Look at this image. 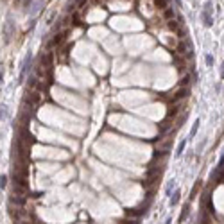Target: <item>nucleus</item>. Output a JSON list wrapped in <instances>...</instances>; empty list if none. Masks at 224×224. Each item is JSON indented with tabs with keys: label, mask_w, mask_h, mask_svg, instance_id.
Here are the masks:
<instances>
[{
	"label": "nucleus",
	"mask_w": 224,
	"mask_h": 224,
	"mask_svg": "<svg viewBox=\"0 0 224 224\" xmlns=\"http://www.w3.org/2000/svg\"><path fill=\"white\" fill-rule=\"evenodd\" d=\"M154 5L158 9H165L167 7V0H154Z\"/></svg>",
	"instance_id": "17"
},
{
	"label": "nucleus",
	"mask_w": 224,
	"mask_h": 224,
	"mask_svg": "<svg viewBox=\"0 0 224 224\" xmlns=\"http://www.w3.org/2000/svg\"><path fill=\"white\" fill-rule=\"evenodd\" d=\"M68 32H70V31H61V32H56V34H54V38L50 40V43H48V47H59V45H63V43L66 41Z\"/></svg>",
	"instance_id": "4"
},
{
	"label": "nucleus",
	"mask_w": 224,
	"mask_h": 224,
	"mask_svg": "<svg viewBox=\"0 0 224 224\" xmlns=\"http://www.w3.org/2000/svg\"><path fill=\"white\" fill-rule=\"evenodd\" d=\"M2 120H5V106L4 104H0V122Z\"/></svg>",
	"instance_id": "20"
},
{
	"label": "nucleus",
	"mask_w": 224,
	"mask_h": 224,
	"mask_svg": "<svg viewBox=\"0 0 224 224\" xmlns=\"http://www.w3.org/2000/svg\"><path fill=\"white\" fill-rule=\"evenodd\" d=\"M206 65H208V66H212V65H213V56H210V54L206 56Z\"/></svg>",
	"instance_id": "21"
},
{
	"label": "nucleus",
	"mask_w": 224,
	"mask_h": 224,
	"mask_svg": "<svg viewBox=\"0 0 224 224\" xmlns=\"http://www.w3.org/2000/svg\"><path fill=\"white\" fill-rule=\"evenodd\" d=\"M179 199H181V190L176 188L174 194H170V197H169V204H170V206H176V204L179 203Z\"/></svg>",
	"instance_id": "8"
},
{
	"label": "nucleus",
	"mask_w": 224,
	"mask_h": 224,
	"mask_svg": "<svg viewBox=\"0 0 224 224\" xmlns=\"http://www.w3.org/2000/svg\"><path fill=\"white\" fill-rule=\"evenodd\" d=\"M186 97H188V88L181 86V88L172 95V104H178L179 101H183V99H186Z\"/></svg>",
	"instance_id": "7"
},
{
	"label": "nucleus",
	"mask_w": 224,
	"mask_h": 224,
	"mask_svg": "<svg viewBox=\"0 0 224 224\" xmlns=\"http://www.w3.org/2000/svg\"><path fill=\"white\" fill-rule=\"evenodd\" d=\"M25 203H27V196H16V194H11L9 196V204H15L18 208H23Z\"/></svg>",
	"instance_id": "6"
},
{
	"label": "nucleus",
	"mask_w": 224,
	"mask_h": 224,
	"mask_svg": "<svg viewBox=\"0 0 224 224\" xmlns=\"http://www.w3.org/2000/svg\"><path fill=\"white\" fill-rule=\"evenodd\" d=\"M165 224H172V219H170V217H169V219H167V221H165Z\"/></svg>",
	"instance_id": "23"
},
{
	"label": "nucleus",
	"mask_w": 224,
	"mask_h": 224,
	"mask_svg": "<svg viewBox=\"0 0 224 224\" xmlns=\"http://www.w3.org/2000/svg\"><path fill=\"white\" fill-rule=\"evenodd\" d=\"M185 145H186V140H181V142H179V145H178V151H176V158H179V156L183 154Z\"/></svg>",
	"instance_id": "13"
},
{
	"label": "nucleus",
	"mask_w": 224,
	"mask_h": 224,
	"mask_svg": "<svg viewBox=\"0 0 224 224\" xmlns=\"http://www.w3.org/2000/svg\"><path fill=\"white\" fill-rule=\"evenodd\" d=\"M188 215H190V206H188V204H185L183 210H181V215H179V222H183Z\"/></svg>",
	"instance_id": "12"
},
{
	"label": "nucleus",
	"mask_w": 224,
	"mask_h": 224,
	"mask_svg": "<svg viewBox=\"0 0 224 224\" xmlns=\"http://www.w3.org/2000/svg\"><path fill=\"white\" fill-rule=\"evenodd\" d=\"M174 15H176V13H174V9H172V7H165V9H163V18H165L167 22L174 20Z\"/></svg>",
	"instance_id": "10"
},
{
	"label": "nucleus",
	"mask_w": 224,
	"mask_h": 224,
	"mask_svg": "<svg viewBox=\"0 0 224 224\" xmlns=\"http://www.w3.org/2000/svg\"><path fill=\"white\" fill-rule=\"evenodd\" d=\"M186 117H188V111H183V113H181V117L178 119V124H176V125H178V127H181V125H183V122H185V119H186Z\"/></svg>",
	"instance_id": "16"
},
{
	"label": "nucleus",
	"mask_w": 224,
	"mask_h": 224,
	"mask_svg": "<svg viewBox=\"0 0 224 224\" xmlns=\"http://www.w3.org/2000/svg\"><path fill=\"white\" fill-rule=\"evenodd\" d=\"M167 27H169V31H172V32H179V31H181L179 22H176V20H169L167 22Z\"/></svg>",
	"instance_id": "9"
},
{
	"label": "nucleus",
	"mask_w": 224,
	"mask_h": 224,
	"mask_svg": "<svg viewBox=\"0 0 224 224\" xmlns=\"http://www.w3.org/2000/svg\"><path fill=\"white\" fill-rule=\"evenodd\" d=\"M201 16H203V23L206 27H212L213 20H212V2H206L204 4V9L201 11Z\"/></svg>",
	"instance_id": "2"
},
{
	"label": "nucleus",
	"mask_w": 224,
	"mask_h": 224,
	"mask_svg": "<svg viewBox=\"0 0 224 224\" xmlns=\"http://www.w3.org/2000/svg\"><path fill=\"white\" fill-rule=\"evenodd\" d=\"M31 59H32V56H31V54H27V56H25V59H23V63H22L20 81H18V82H23V81H25V77H27V70H29V66H31Z\"/></svg>",
	"instance_id": "5"
},
{
	"label": "nucleus",
	"mask_w": 224,
	"mask_h": 224,
	"mask_svg": "<svg viewBox=\"0 0 224 224\" xmlns=\"http://www.w3.org/2000/svg\"><path fill=\"white\" fill-rule=\"evenodd\" d=\"M5 186H7V176H5V174H2V176H0V188L4 190Z\"/></svg>",
	"instance_id": "18"
},
{
	"label": "nucleus",
	"mask_w": 224,
	"mask_h": 224,
	"mask_svg": "<svg viewBox=\"0 0 224 224\" xmlns=\"http://www.w3.org/2000/svg\"><path fill=\"white\" fill-rule=\"evenodd\" d=\"M16 140L22 142L25 147H29V149H31V145L34 143V138H32V135L29 133L27 127H20V129H18V138H16Z\"/></svg>",
	"instance_id": "1"
},
{
	"label": "nucleus",
	"mask_w": 224,
	"mask_h": 224,
	"mask_svg": "<svg viewBox=\"0 0 224 224\" xmlns=\"http://www.w3.org/2000/svg\"><path fill=\"white\" fill-rule=\"evenodd\" d=\"M199 186H201V179H197V183L194 185V188H192V194H190V199H194V197L197 196V190H199Z\"/></svg>",
	"instance_id": "14"
},
{
	"label": "nucleus",
	"mask_w": 224,
	"mask_h": 224,
	"mask_svg": "<svg viewBox=\"0 0 224 224\" xmlns=\"http://www.w3.org/2000/svg\"><path fill=\"white\" fill-rule=\"evenodd\" d=\"M13 36H15V23H13L11 18H7L5 25H4V41L9 43V41L13 40Z\"/></svg>",
	"instance_id": "3"
},
{
	"label": "nucleus",
	"mask_w": 224,
	"mask_h": 224,
	"mask_svg": "<svg viewBox=\"0 0 224 224\" xmlns=\"http://www.w3.org/2000/svg\"><path fill=\"white\" fill-rule=\"evenodd\" d=\"M4 82V72H0V84Z\"/></svg>",
	"instance_id": "22"
},
{
	"label": "nucleus",
	"mask_w": 224,
	"mask_h": 224,
	"mask_svg": "<svg viewBox=\"0 0 224 224\" xmlns=\"http://www.w3.org/2000/svg\"><path fill=\"white\" fill-rule=\"evenodd\" d=\"M221 75L224 77V63H222V68H221Z\"/></svg>",
	"instance_id": "24"
},
{
	"label": "nucleus",
	"mask_w": 224,
	"mask_h": 224,
	"mask_svg": "<svg viewBox=\"0 0 224 224\" xmlns=\"http://www.w3.org/2000/svg\"><path fill=\"white\" fill-rule=\"evenodd\" d=\"M199 124H201V120L197 119V120L194 122V125H192V129H190V135H188V138H186V140H192V138L196 136V133H197V127H199Z\"/></svg>",
	"instance_id": "11"
},
{
	"label": "nucleus",
	"mask_w": 224,
	"mask_h": 224,
	"mask_svg": "<svg viewBox=\"0 0 224 224\" xmlns=\"http://www.w3.org/2000/svg\"><path fill=\"white\" fill-rule=\"evenodd\" d=\"M36 84H38V77H36V75H31V77H29V86L34 88Z\"/></svg>",
	"instance_id": "19"
},
{
	"label": "nucleus",
	"mask_w": 224,
	"mask_h": 224,
	"mask_svg": "<svg viewBox=\"0 0 224 224\" xmlns=\"http://www.w3.org/2000/svg\"><path fill=\"white\" fill-rule=\"evenodd\" d=\"M174 185H176V181H174V179H172L170 183L167 185V188H165V196H169V197H170V194H172V188H174Z\"/></svg>",
	"instance_id": "15"
},
{
	"label": "nucleus",
	"mask_w": 224,
	"mask_h": 224,
	"mask_svg": "<svg viewBox=\"0 0 224 224\" xmlns=\"http://www.w3.org/2000/svg\"><path fill=\"white\" fill-rule=\"evenodd\" d=\"M15 2H16V4H20V2H22V0H15Z\"/></svg>",
	"instance_id": "25"
}]
</instances>
